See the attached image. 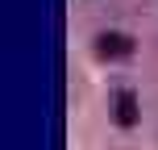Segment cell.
I'll use <instances>...</instances> for the list:
<instances>
[{
  "instance_id": "6da1fadb",
  "label": "cell",
  "mask_w": 158,
  "mask_h": 150,
  "mask_svg": "<svg viewBox=\"0 0 158 150\" xmlns=\"http://www.w3.org/2000/svg\"><path fill=\"white\" fill-rule=\"evenodd\" d=\"M129 50H133V42L121 38V33H104V38L96 42V54H100V58H125Z\"/></svg>"
},
{
  "instance_id": "7a4b0ae2",
  "label": "cell",
  "mask_w": 158,
  "mask_h": 150,
  "mask_svg": "<svg viewBox=\"0 0 158 150\" xmlns=\"http://www.w3.org/2000/svg\"><path fill=\"white\" fill-rule=\"evenodd\" d=\"M117 121H121V125H133V121H137V100H133V92H121V96H117Z\"/></svg>"
}]
</instances>
